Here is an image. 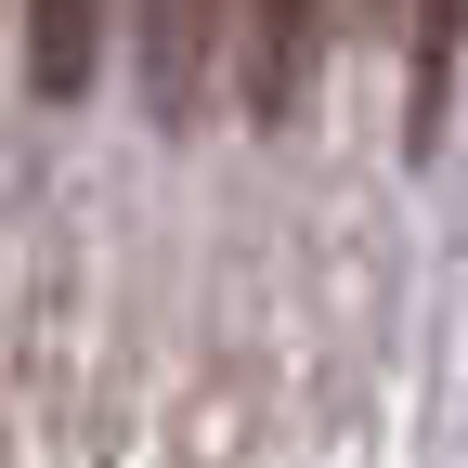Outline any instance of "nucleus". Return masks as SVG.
<instances>
[{"label": "nucleus", "instance_id": "nucleus-1", "mask_svg": "<svg viewBox=\"0 0 468 468\" xmlns=\"http://www.w3.org/2000/svg\"><path fill=\"white\" fill-rule=\"evenodd\" d=\"M234 39H248V104H261V117H286V104L313 91L325 0H248V27H234Z\"/></svg>", "mask_w": 468, "mask_h": 468}, {"label": "nucleus", "instance_id": "nucleus-2", "mask_svg": "<svg viewBox=\"0 0 468 468\" xmlns=\"http://www.w3.org/2000/svg\"><path fill=\"white\" fill-rule=\"evenodd\" d=\"M91 27H104V0H39V52H27V79H39L52 104L91 79Z\"/></svg>", "mask_w": 468, "mask_h": 468}]
</instances>
